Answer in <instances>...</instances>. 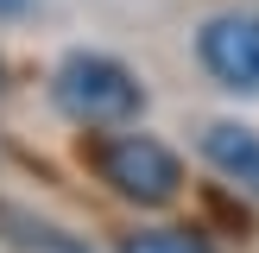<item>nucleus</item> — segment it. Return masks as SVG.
I'll return each instance as SVG.
<instances>
[{
  "label": "nucleus",
  "instance_id": "obj_2",
  "mask_svg": "<svg viewBox=\"0 0 259 253\" xmlns=\"http://www.w3.org/2000/svg\"><path fill=\"white\" fill-rule=\"evenodd\" d=\"M95 171L114 196L139 202V209H164L184 190V158L152 133H108L95 146Z\"/></svg>",
  "mask_w": 259,
  "mask_h": 253
},
{
  "label": "nucleus",
  "instance_id": "obj_1",
  "mask_svg": "<svg viewBox=\"0 0 259 253\" xmlns=\"http://www.w3.org/2000/svg\"><path fill=\"white\" fill-rule=\"evenodd\" d=\"M51 101L76 126H126L146 108V82L108 51H63L51 70Z\"/></svg>",
  "mask_w": 259,
  "mask_h": 253
},
{
  "label": "nucleus",
  "instance_id": "obj_3",
  "mask_svg": "<svg viewBox=\"0 0 259 253\" xmlns=\"http://www.w3.org/2000/svg\"><path fill=\"white\" fill-rule=\"evenodd\" d=\"M196 57L222 89L259 95V13H247V7L209 13L202 32H196Z\"/></svg>",
  "mask_w": 259,
  "mask_h": 253
},
{
  "label": "nucleus",
  "instance_id": "obj_4",
  "mask_svg": "<svg viewBox=\"0 0 259 253\" xmlns=\"http://www.w3.org/2000/svg\"><path fill=\"white\" fill-rule=\"evenodd\" d=\"M202 158H209L228 184H240V190L259 196V133H253V126H240V120H209V126H202Z\"/></svg>",
  "mask_w": 259,
  "mask_h": 253
},
{
  "label": "nucleus",
  "instance_id": "obj_5",
  "mask_svg": "<svg viewBox=\"0 0 259 253\" xmlns=\"http://www.w3.org/2000/svg\"><path fill=\"white\" fill-rule=\"evenodd\" d=\"M0 240L19 247V253H95L82 234H70V228H57V222H38V215H25V209H7V202H0Z\"/></svg>",
  "mask_w": 259,
  "mask_h": 253
},
{
  "label": "nucleus",
  "instance_id": "obj_7",
  "mask_svg": "<svg viewBox=\"0 0 259 253\" xmlns=\"http://www.w3.org/2000/svg\"><path fill=\"white\" fill-rule=\"evenodd\" d=\"M32 0H0V19H13V13H25Z\"/></svg>",
  "mask_w": 259,
  "mask_h": 253
},
{
  "label": "nucleus",
  "instance_id": "obj_6",
  "mask_svg": "<svg viewBox=\"0 0 259 253\" xmlns=\"http://www.w3.org/2000/svg\"><path fill=\"white\" fill-rule=\"evenodd\" d=\"M120 253H215V247L190 228H146V234H126Z\"/></svg>",
  "mask_w": 259,
  "mask_h": 253
}]
</instances>
